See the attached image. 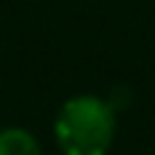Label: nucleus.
Here are the masks:
<instances>
[{
  "label": "nucleus",
  "instance_id": "1",
  "mask_svg": "<svg viewBox=\"0 0 155 155\" xmlns=\"http://www.w3.org/2000/svg\"><path fill=\"white\" fill-rule=\"evenodd\" d=\"M63 155H106L114 142V109L95 95H76L63 104L54 120Z\"/></svg>",
  "mask_w": 155,
  "mask_h": 155
},
{
  "label": "nucleus",
  "instance_id": "2",
  "mask_svg": "<svg viewBox=\"0 0 155 155\" xmlns=\"http://www.w3.org/2000/svg\"><path fill=\"white\" fill-rule=\"evenodd\" d=\"M0 155H41L35 136L25 128L0 131Z\"/></svg>",
  "mask_w": 155,
  "mask_h": 155
}]
</instances>
